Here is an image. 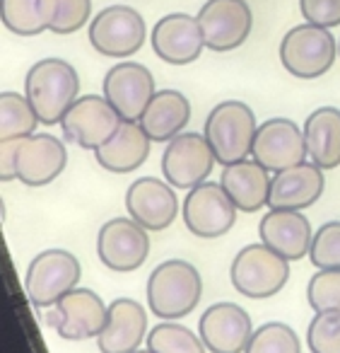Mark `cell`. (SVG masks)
<instances>
[{
  "instance_id": "cell-17",
  "label": "cell",
  "mask_w": 340,
  "mask_h": 353,
  "mask_svg": "<svg viewBox=\"0 0 340 353\" xmlns=\"http://www.w3.org/2000/svg\"><path fill=\"white\" fill-rule=\"evenodd\" d=\"M150 44L157 59L169 65L193 63L205 49L198 17L186 15V12H171V15L160 17L157 25L152 27Z\"/></svg>"
},
{
  "instance_id": "cell-15",
  "label": "cell",
  "mask_w": 340,
  "mask_h": 353,
  "mask_svg": "<svg viewBox=\"0 0 340 353\" xmlns=\"http://www.w3.org/2000/svg\"><path fill=\"white\" fill-rule=\"evenodd\" d=\"M104 97L121 114L123 121H140L142 112L155 97V78L150 68L136 61H121L104 75Z\"/></svg>"
},
{
  "instance_id": "cell-28",
  "label": "cell",
  "mask_w": 340,
  "mask_h": 353,
  "mask_svg": "<svg viewBox=\"0 0 340 353\" xmlns=\"http://www.w3.org/2000/svg\"><path fill=\"white\" fill-rule=\"evenodd\" d=\"M39 123L41 121L27 94H17L10 90L0 94V141L32 136Z\"/></svg>"
},
{
  "instance_id": "cell-11",
  "label": "cell",
  "mask_w": 340,
  "mask_h": 353,
  "mask_svg": "<svg viewBox=\"0 0 340 353\" xmlns=\"http://www.w3.org/2000/svg\"><path fill=\"white\" fill-rule=\"evenodd\" d=\"M123 123L121 114L111 107L104 94H85L75 99L73 107L61 119L65 141L85 148V150H97L99 145L109 141L118 126Z\"/></svg>"
},
{
  "instance_id": "cell-23",
  "label": "cell",
  "mask_w": 340,
  "mask_h": 353,
  "mask_svg": "<svg viewBox=\"0 0 340 353\" xmlns=\"http://www.w3.org/2000/svg\"><path fill=\"white\" fill-rule=\"evenodd\" d=\"M220 184L224 187V192L229 194V199H232L239 211L256 213L263 206H268L273 176L261 162H256L253 157L251 160L246 157V160L222 167Z\"/></svg>"
},
{
  "instance_id": "cell-5",
  "label": "cell",
  "mask_w": 340,
  "mask_h": 353,
  "mask_svg": "<svg viewBox=\"0 0 340 353\" xmlns=\"http://www.w3.org/2000/svg\"><path fill=\"white\" fill-rule=\"evenodd\" d=\"M280 63L299 80H316L330 70L338 59V41L330 30L319 25H297L280 41Z\"/></svg>"
},
{
  "instance_id": "cell-18",
  "label": "cell",
  "mask_w": 340,
  "mask_h": 353,
  "mask_svg": "<svg viewBox=\"0 0 340 353\" xmlns=\"http://www.w3.org/2000/svg\"><path fill=\"white\" fill-rule=\"evenodd\" d=\"M126 211L147 232H160L174 223L179 199L169 182H162L157 176H140L126 192Z\"/></svg>"
},
{
  "instance_id": "cell-24",
  "label": "cell",
  "mask_w": 340,
  "mask_h": 353,
  "mask_svg": "<svg viewBox=\"0 0 340 353\" xmlns=\"http://www.w3.org/2000/svg\"><path fill=\"white\" fill-rule=\"evenodd\" d=\"M152 150V138L145 133L140 121H123L118 131L104 145L94 150V160L99 167L114 174H128L145 165Z\"/></svg>"
},
{
  "instance_id": "cell-20",
  "label": "cell",
  "mask_w": 340,
  "mask_h": 353,
  "mask_svg": "<svg viewBox=\"0 0 340 353\" xmlns=\"http://www.w3.org/2000/svg\"><path fill=\"white\" fill-rule=\"evenodd\" d=\"M326 189V176L319 165L304 160L287 170L275 172L270 184V199L268 208H282V211H304L314 206Z\"/></svg>"
},
{
  "instance_id": "cell-14",
  "label": "cell",
  "mask_w": 340,
  "mask_h": 353,
  "mask_svg": "<svg viewBox=\"0 0 340 353\" xmlns=\"http://www.w3.org/2000/svg\"><path fill=\"white\" fill-rule=\"evenodd\" d=\"M107 314L109 305L92 288H75L54 305L46 322L65 341H85L102 334Z\"/></svg>"
},
{
  "instance_id": "cell-16",
  "label": "cell",
  "mask_w": 340,
  "mask_h": 353,
  "mask_svg": "<svg viewBox=\"0 0 340 353\" xmlns=\"http://www.w3.org/2000/svg\"><path fill=\"white\" fill-rule=\"evenodd\" d=\"M251 157L261 162L268 172H280L292 165H299V162L309 160L304 131L292 119H268V121L258 123Z\"/></svg>"
},
{
  "instance_id": "cell-7",
  "label": "cell",
  "mask_w": 340,
  "mask_h": 353,
  "mask_svg": "<svg viewBox=\"0 0 340 353\" xmlns=\"http://www.w3.org/2000/svg\"><path fill=\"white\" fill-rule=\"evenodd\" d=\"M83 266L68 250H44L30 261L25 274V293L34 307H54L61 298L78 288Z\"/></svg>"
},
{
  "instance_id": "cell-22",
  "label": "cell",
  "mask_w": 340,
  "mask_h": 353,
  "mask_svg": "<svg viewBox=\"0 0 340 353\" xmlns=\"http://www.w3.org/2000/svg\"><path fill=\"white\" fill-rule=\"evenodd\" d=\"M147 339V312L138 300L116 298L109 305L107 324L97 336L102 353H133Z\"/></svg>"
},
{
  "instance_id": "cell-37",
  "label": "cell",
  "mask_w": 340,
  "mask_h": 353,
  "mask_svg": "<svg viewBox=\"0 0 340 353\" xmlns=\"http://www.w3.org/2000/svg\"><path fill=\"white\" fill-rule=\"evenodd\" d=\"M338 59H340V39H338Z\"/></svg>"
},
{
  "instance_id": "cell-30",
  "label": "cell",
  "mask_w": 340,
  "mask_h": 353,
  "mask_svg": "<svg viewBox=\"0 0 340 353\" xmlns=\"http://www.w3.org/2000/svg\"><path fill=\"white\" fill-rule=\"evenodd\" d=\"M244 353H301V341L290 324L266 322L253 329Z\"/></svg>"
},
{
  "instance_id": "cell-35",
  "label": "cell",
  "mask_w": 340,
  "mask_h": 353,
  "mask_svg": "<svg viewBox=\"0 0 340 353\" xmlns=\"http://www.w3.org/2000/svg\"><path fill=\"white\" fill-rule=\"evenodd\" d=\"M301 17L319 27H340V0H299Z\"/></svg>"
},
{
  "instance_id": "cell-34",
  "label": "cell",
  "mask_w": 340,
  "mask_h": 353,
  "mask_svg": "<svg viewBox=\"0 0 340 353\" xmlns=\"http://www.w3.org/2000/svg\"><path fill=\"white\" fill-rule=\"evenodd\" d=\"M92 20V0H59V12L51 25L54 34H75Z\"/></svg>"
},
{
  "instance_id": "cell-36",
  "label": "cell",
  "mask_w": 340,
  "mask_h": 353,
  "mask_svg": "<svg viewBox=\"0 0 340 353\" xmlns=\"http://www.w3.org/2000/svg\"><path fill=\"white\" fill-rule=\"evenodd\" d=\"M133 353H155V351H150V348H145V351H140V348H138V351H133Z\"/></svg>"
},
{
  "instance_id": "cell-29",
  "label": "cell",
  "mask_w": 340,
  "mask_h": 353,
  "mask_svg": "<svg viewBox=\"0 0 340 353\" xmlns=\"http://www.w3.org/2000/svg\"><path fill=\"white\" fill-rule=\"evenodd\" d=\"M145 343L155 353H205L203 339L195 336L184 324L164 322V319L147 332Z\"/></svg>"
},
{
  "instance_id": "cell-26",
  "label": "cell",
  "mask_w": 340,
  "mask_h": 353,
  "mask_svg": "<svg viewBox=\"0 0 340 353\" xmlns=\"http://www.w3.org/2000/svg\"><path fill=\"white\" fill-rule=\"evenodd\" d=\"M306 157L321 170H333L340 165V109L319 107L304 121Z\"/></svg>"
},
{
  "instance_id": "cell-31",
  "label": "cell",
  "mask_w": 340,
  "mask_h": 353,
  "mask_svg": "<svg viewBox=\"0 0 340 353\" xmlns=\"http://www.w3.org/2000/svg\"><path fill=\"white\" fill-rule=\"evenodd\" d=\"M306 303L314 312H340V269H319L306 285Z\"/></svg>"
},
{
  "instance_id": "cell-3",
  "label": "cell",
  "mask_w": 340,
  "mask_h": 353,
  "mask_svg": "<svg viewBox=\"0 0 340 353\" xmlns=\"http://www.w3.org/2000/svg\"><path fill=\"white\" fill-rule=\"evenodd\" d=\"M203 295V279L186 259H167L147 279V305L155 317L176 322L195 310Z\"/></svg>"
},
{
  "instance_id": "cell-8",
  "label": "cell",
  "mask_w": 340,
  "mask_h": 353,
  "mask_svg": "<svg viewBox=\"0 0 340 353\" xmlns=\"http://www.w3.org/2000/svg\"><path fill=\"white\" fill-rule=\"evenodd\" d=\"M89 44L109 59H128L138 54L147 39L142 15L131 6H109L89 22Z\"/></svg>"
},
{
  "instance_id": "cell-19",
  "label": "cell",
  "mask_w": 340,
  "mask_h": 353,
  "mask_svg": "<svg viewBox=\"0 0 340 353\" xmlns=\"http://www.w3.org/2000/svg\"><path fill=\"white\" fill-rule=\"evenodd\" d=\"M251 334V317L237 303H215L200 314L198 336L210 353H244Z\"/></svg>"
},
{
  "instance_id": "cell-27",
  "label": "cell",
  "mask_w": 340,
  "mask_h": 353,
  "mask_svg": "<svg viewBox=\"0 0 340 353\" xmlns=\"http://www.w3.org/2000/svg\"><path fill=\"white\" fill-rule=\"evenodd\" d=\"M59 0H0L3 27L17 37H39L51 32Z\"/></svg>"
},
{
  "instance_id": "cell-25",
  "label": "cell",
  "mask_w": 340,
  "mask_h": 353,
  "mask_svg": "<svg viewBox=\"0 0 340 353\" xmlns=\"http://www.w3.org/2000/svg\"><path fill=\"white\" fill-rule=\"evenodd\" d=\"M191 121V102L179 90H157L140 117V126L152 143H169Z\"/></svg>"
},
{
  "instance_id": "cell-33",
  "label": "cell",
  "mask_w": 340,
  "mask_h": 353,
  "mask_svg": "<svg viewBox=\"0 0 340 353\" xmlns=\"http://www.w3.org/2000/svg\"><path fill=\"white\" fill-rule=\"evenodd\" d=\"M311 353H340V312H316L306 329Z\"/></svg>"
},
{
  "instance_id": "cell-13",
  "label": "cell",
  "mask_w": 340,
  "mask_h": 353,
  "mask_svg": "<svg viewBox=\"0 0 340 353\" xmlns=\"http://www.w3.org/2000/svg\"><path fill=\"white\" fill-rule=\"evenodd\" d=\"M195 17L205 46L217 54L239 49L253 30V12L246 0H208Z\"/></svg>"
},
{
  "instance_id": "cell-9",
  "label": "cell",
  "mask_w": 340,
  "mask_h": 353,
  "mask_svg": "<svg viewBox=\"0 0 340 353\" xmlns=\"http://www.w3.org/2000/svg\"><path fill=\"white\" fill-rule=\"evenodd\" d=\"M237 211L239 208L234 206L220 182H203L186 192L184 206H181L186 230L200 240L227 235L237 223Z\"/></svg>"
},
{
  "instance_id": "cell-6",
  "label": "cell",
  "mask_w": 340,
  "mask_h": 353,
  "mask_svg": "<svg viewBox=\"0 0 340 353\" xmlns=\"http://www.w3.org/2000/svg\"><path fill=\"white\" fill-rule=\"evenodd\" d=\"M229 281L237 293L251 300L273 298L290 281V261L263 242L246 245L237 252L232 266H229Z\"/></svg>"
},
{
  "instance_id": "cell-12",
  "label": "cell",
  "mask_w": 340,
  "mask_h": 353,
  "mask_svg": "<svg viewBox=\"0 0 340 353\" xmlns=\"http://www.w3.org/2000/svg\"><path fill=\"white\" fill-rule=\"evenodd\" d=\"M97 256L109 271H136L150 256V235L133 218H111L99 228Z\"/></svg>"
},
{
  "instance_id": "cell-4",
  "label": "cell",
  "mask_w": 340,
  "mask_h": 353,
  "mask_svg": "<svg viewBox=\"0 0 340 353\" xmlns=\"http://www.w3.org/2000/svg\"><path fill=\"white\" fill-rule=\"evenodd\" d=\"M256 131V114L248 104L239 102V99L215 104L203 126V136L208 138L210 148L222 167L246 160L251 155Z\"/></svg>"
},
{
  "instance_id": "cell-1",
  "label": "cell",
  "mask_w": 340,
  "mask_h": 353,
  "mask_svg": "<svg viewBox=\"0 0 340 353\" xmlns=\"http://www.w3.org/2000/svg\"><path fill=\"white\" fill-rule=\"evenodd\" d=\"M0 174L3 182H22L25 187H46L59 179L68 165L63 141L51 133H32L25 138L0 143Z\"/></svg>"
},
{
  "instance_id": "cell-21",
  "label": "cell",
  "mask_w": 340,
  "mask_h": 353,
  "mask_svg": "<svg viewBox=\"0 0 340 353\" xmlns=\"http://www.w3.org/2000/svg\"><path fill=\"white\" fill-rule=\"evenodd\" d=\"M258 237L263 245L285 256L287 261H297L309 256L314 230H311L309 218L301 211L270 208L258 223Z\"/></svg>"
},
{
  "instance_id": "cell-10",
  "label": "cell",
  "mask_w": 340,
  "mask_h": 353,
  "mask_svg": "<svg viewBox=\"0 0 340 353\" xmlns=\"http://www.w3.org/2000/svg\"><path fill=\"white\" fill-rule=\"evenodd\" d=\"M217 165L213 148L203 133H179L167 143L162 152V174L174 189H195L208 182L210 172Z\"/></svg>"
},
{
  "instance_id": "cell-32",
  "label": "cell",
  "mask_w": 340,
  "mask_h": 353,
  "mask_svg": "<svg viewBox=\"0 0 340 353\" xmlns=\"http://www.w3.org/2000/svg\"><path fill=\"white\" fill-rule=\"evenodd\" d=\"M309 259L316 269H340V221H328L314 232Z\"/></svg>"
},
{
  "instance_id": "cell-2",
  "label": "cell",
  "mask_w": 340,
  "mask_h": 353,
  "mask_svg": "<svg viewBox=\"0 0 340 353\" xmlns=\"http://www.w3.org/2000/svg\"><path fill=\"white\" fill-rule=\"evenodd\" d=\"M25 94L44 126L61 123L80 94V75L63 59H41L27 70Z\"/></svg>"
}]
</instances>
